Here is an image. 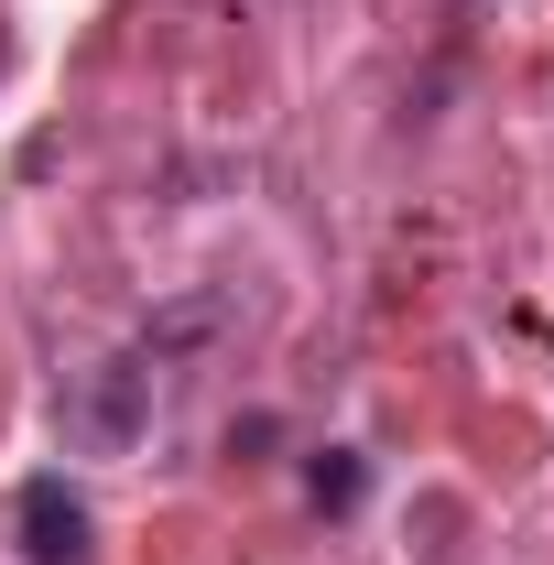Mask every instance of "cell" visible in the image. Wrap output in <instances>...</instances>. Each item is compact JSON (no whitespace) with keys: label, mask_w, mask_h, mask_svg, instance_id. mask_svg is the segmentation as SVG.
Returning a JSON list of instances; mask_svg holds the SVG:
<instances>
[{"label":"cell","mask_w":554,"mask_h":565,"mask_svg":"<svg viewBox=\"0 0 554 565\" xmlns=\"http://www.w3.org/2000/svg\"><path fill=\"white\" fill-rule=\"evenodd\" d=\"M359 490H370V468H359L348 446H316V457H305V500H316L327 522H348V511H359Z\"/></svg>","instance_id":"cell-2"},{"label":"cell","mask_w":554,"mask_h":565,"mask_svg":"<svg viewBox=\"0 0 554 565\" xmlns=\"http://www.w3.org/2000/svg\"><path fill=\"white\" fill-rule=\"evenodd\" d=\"M11 533H22V565H87V555H98V522H87V500H76L55 468H44V479H22Z\"/></svg>","instance_id":"cell-1"}]
</instances>
